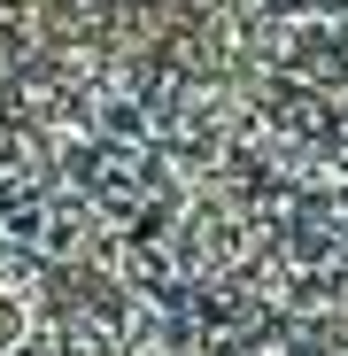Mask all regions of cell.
I'll list each match as a JSON object with an SVG mask.
<instances>
[{
    "label": "cell",
    "instance_id": "6da1fadb",
    "mask_svg": "<svg viewBox=\"0 0 348 356\" xmlns=\"http://www.w3.org/2000/svg\"><path fill=\"white\" fill-rule=\"evenodd\" d=\"M302 70H310V170H317L325 302H333V348L348 356V0H310Z\"/></svg>",
    "mask_w": 348,
    "mask_h": 356
}]
</instances>
